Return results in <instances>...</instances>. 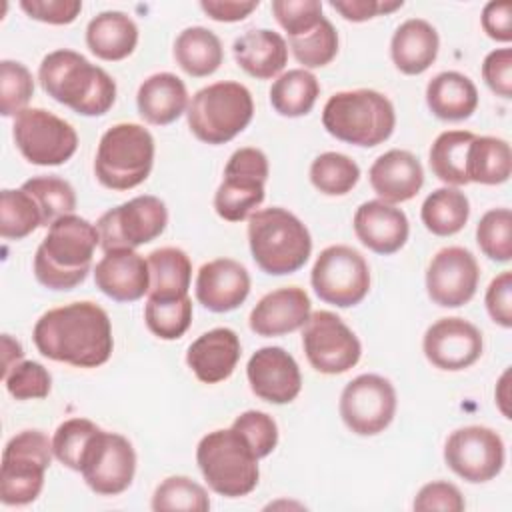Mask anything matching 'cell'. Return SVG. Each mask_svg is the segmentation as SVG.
<instances>
[{"label":"cell","mask_w":512,"mask_h":512,"mask_svg":"<svg viewBox=\"0 0 512 512\" xmlns=\"http://www.w3.org/2000/svg\"><path fill=\"white\" fill-rule=\"evenodd\" d=\"M32 340L44 358L76 368L102 366L114 348L106 310L88 300L44 312L34 324Z\"/></svg>","instance_id":"obj_1"},{"label":"cell","mask_w":512,"mask_h":512,"mask_svg":"<svg viewBox=\"0 0 512 512\" xmlns=\"http://www.w3.org/2000/svg\"><path fill=\"white\" fill-rule=\"evenodd\" d=\"M42 90L82 116H102L116 100V82L76 50L60 48L46 54L38 68Z\"/></svg>","instance_id":"obj_2"},{"label":"cell","mask_w":512,"mask_h":512,"mask_svg":"<svg viewBox=\"0 0 512 512\" xmlns=\"http://www.w3.org/2000/svg\"><path fill=\"white\" fill-rule=\"evenodd\" d=\"M100 246L94 224L76 214H66L48 226V234L34 254V276L50 290H72L90 272L92 256Z\"/></svg>","instance_id":"obj_3"},{"label":"cell","mask_w":512,"mask_h":512,"mask_svg":"<svg viewBox=\"0 0 512 512\" xmlns=\"http://www.w3.org/2000/svg\"><path fill=\"white\" fill-rule=\"evenodd\" d=\"M248 244L258 268L272 276L300 270L312 252L308 228L300 218L280 206L250 214Z\"/></svg>","instance_id":"obj_4"},{"label":"cell","mask_w":512,"mask_h":512,"mask_svg":"<svg viewBox=\"0 0 512 512\" xmlns=\"http://www.w3.org/2000/svg\"><path fill=\"white\" fill-rule=\"evenodd\" d=\"M322 126L342 142L372 148L392 136L396 112L392 102L376 90H346L326 100Z\"/></svg>","instance_id":"obj_5"},{"label":"cell","mask_w":512,"mask_h":512,"mask_svg":"<svg viewBox=\"0 0 512 512\" xmlns=\"http://www.w3.org/2000/svg\"><path fill=\"white\" fill-rule=\"evenodd\" d=\"M196 462L206 484L226 498L250 494L260 478L256 454L234 428L208 432L198 442Z\"/></svg>","instance_id":"obj_6"},{"label":"cell","mask_w":512,"mask_h":512,"mask_svg":"<svg viewBox=\"0 0 512 512\" xmlns=\"http://www.w3.org/2000/svg\"><path fill=\"white\" fill-rule=\"evenodd\" d=\"M254 116L250 90L232 80L200 88L186 110L192 134L206 144H226L238 136Z\"/></svg>","instance_id":"obj_7"},{"label":"cell","mask_w":512,"mask_h":512,"mask_svg":"<svg viewBox=\"0 0 512 512\" xmlns=\"http://www.w3.org/2000/svg\"><path fill=\"white\" fill-rule=\"evenodd\" d=\"M152 164L154 138L148 128L120 122L102 134L94 158V174L104 188L122 192L142 184Z\"/></svg>","instance_id":"obj_8"},{"label":"cell","mask_w":512,"mask_h":512,"mask_svg":"<svg viewBox=\"0 0 512 512\" xmlns=\"http://www.w3.org/2000/svg\"><path fill=\"white\" fill-rule=\"evenodd\" d=\"M52 454V442L42 430H22L12 436L2 452V504L24 506L34 502L42 492Z\"/></svg>","instance_id":"obj_9"},{"label":"cell","mask_w":512,"mask_h":512,"mask_svg":"<svg viewBox=\"0 0 512 512\" xmlns=\"http://www.w3.org/2000/svg\"><path fill=\"white\" fill-rule=\"evenodd\" d=\"M268 158L262 150L246 146L232 152L224 180L214 194V210L228 222L246 220L264 202Z\"/></svg>","instance_id":"obj_10"},{"label":"cell","mask_w":512,"mask_h":512,"mask_svg":"<svg viewBox=\"0 0 512 512\" xmlns=\"http://www.w3.org/2000/svg\"><path fill=\"white\" fill-rule=\"evenodd\" d=\"M310 282L322 302L350 308L366 298L370 290V268L358 250L334 244L318 254Z\"/></svg>","instance_id":"obj_11"},{"label":"cell","mask_w":512,"mask_h":512,"mask_svg":"<svg viewBox=\"0 0 512 512\" xmlns=\"http://www.w3.org/2000/svg\"><path fill=\"white\" fill-rule=\"evenodd\" d=\"M12 136L20 154L36 166H60L78 148L74 126L44 108H26L14 116Z\"/></svg>","instance_id":"obj_12"},{"label":"cell","mask_w":512,"mask_h":512,"mask_svg":"<svg viewBox=\"0 0 512 512\" xmlns=\"http://www.w3.org/2000/svg\"><path fill=\"white\" fill-rule=\"evenodd\" d=\"M168 224L166 204L158 196L142 194L104 212L98 222L100 248L134 250L158 238Z\"/></svg>","instance_id":"obj_13"},{"label":"cell","mask_w":512,"mask_h":512,"mask_svg":"<svg viewBox=\"0 0 512 512\" xmlns=\"http://www.w3.org/2000/svg\"><path fill=\"white\" fill-rule=\"evenodd\" d=\"M302 348L310 366L320 374L348 372L362 356L358 336L328 310L310 312L302 326Z\"/></svg>","instance_id":"obj_14"},{"label":"cell","mask_w":512,"mask_h":512,"mask_svg":"<svg viewBox=\"0 0 512 512\" xmlns=\"http://www.w3.org/2000/svg\"><path fill=\"white\" fill-rule=\"evenodd\" d=\"M136 472V452L118 432L98 430L90 440L80 474L90 490L100 496H116L128 490Z\"/></svg>","instance_id":"obj_15"},{"label":"cell","mask_w":512,"mask_h":512,"mask_svg":"<svg viewBox=\"0 0 512 512\" xmlns=\"http://www.w3.org/2000/svg\"><path fill=\"white\" fill-rule=\"evenodd\" d=\"M396 414V390L378 374H360L340 394V416L358 436H374L390 426Z\"/></svg>","instance_id":"obj_16"},{"label":"cell","mask_w":512,"mask_h":512,"mask_svg":"<svg viewBox=\"0 0 512 512\" xmlns=\"http://www.w3.org/2000/svg\"><path fill=\"white\" fill-rule=\"evenodd\" d=\"M448 468L466 482L480 484L496 478L504 466V442L488 426H464L454 430L444 444Z\"/></svg>","instance_id":"obj_17"},{"label":"cell","mask_w":512,"mask_h":512,"mask_svg":"<svg viewBox=\"0 0 512 512\" xmlns=\"http://www.w3.org/2000/svg\"><path fill=\"white\" fill-rule=\"evenodd\" d=\"M480 280V266L474 254L462 246L438 250L426 270V290L434 304L458 308L470 302Z\"/></svg>","instance_id":"obj_18"},{"label":"cell","mask_w":512,"mask_h":512,"mask_svg":"<svg viewBox=\"0 0 512 512\" xmlns=\"http://www.w3.org/2000/svg\"><path fill=\"white\" fill-rule=\"evenodd\" d=\"M424 356L440 370L456 372L470 368L482 356V334L480 330L458 316L436 320L424 334L422 340Z\"/></svg>","instance_id":"obj_19"},{"label":"cell","mask_w":512,"mask_h":512,"mask_svg":"<svg viewBox=\"0 0 512 512\" xmlns=\"http://www.w3.org/2000/svg\"><path fill=\"white\" fill-rule=\"evenodd\" d=\"M246 376L252 392L270 404H288L302 388V376L294 356L280 346L256 350L246 364Z\"/></svg>","instance_id":"obj_20"},{"label":"cell","mask_w":512,"mask_h":512,"mask_svg":"<svg viewBox=\"0 0 512 512\" xmlns=\"http://www.w3.org/2000/svg\"><path fill=\"white\" fill-rule=\"evenodd\" d=\"M96 288L116 302H136L150 288V270L134 250H108L94 268Z\"/></svg>","instance_id":"obj_21"},{"label":"cell","mask_w":512,"mask_h":512,"mask_svg":"<svg viewBox=\"0 0 512 512\" xmlns=\"http://www.w3.org/2000/svg\"><path fill=\"white\" fill-rule=\"evenodd\" d=\"M250 292L248 270L232 258H216L200 266L196 300L210 312L236 310Z\"/></svg>","instance_id":"obj_22"},{"label":"cell","mask_w":512,"mask_h":512,"mask_svg":"<svg viewBox=\"0 0 512 512\" xmlns=\"http://www.w3.org/2000/svg\"><path fill=\"white\" fill-rule=\"evenodd\" d=\"M352 224L358 240L382 256L398 252L410 234L406 214L384 200H368L360 204Z\"/></svg>","instance_id":"obj_23"},{"label":"cell","mask_w":512,"mask_h":512,"mask_svg":"<svg viewBox=\"0 0 512 512\" xmlns=\"http://www.w3.org/2000/svg\"><path fill=\"white\" fill-rule=\"evenodd\" d=\"M310 318V298L304 288L284 286L268 292L252 308L248 324L258 336H282L294 332Z\"/></svg>","instance_id":"obj_24"},{"label":"cell","mask_w":512,"mask_h":512,"mask_svg":"<svg viewBox=\"0 0 512 512\" xmlns=\"http://www.w3.org/2000/svg\"><path fill=\"white\" fill-rule=\"evenodd\" d=\"M368 180L380 200L398 204L420 192L424 184V170L412 152L394 148L374 160L368 170Z\"/></svg>","instance_id":"obj_25"},{"label":"cell","mask_w":512,"mask_h":512,"mask_svg":"<svg viewBox=\"0 0 512 512\" xmlns=\"http://www.w3.org/2000/svg\"><path fill=\"white\" fill-rule=\"evenodd\" d=\"M240 354V338L234 330L212 328L188 346L186 364L200 382L218 384L230 378Z\"/></svg>","instance_id":"obj_26"},{"label":"cell","mask_w":512,"mask_h":512,"mask_svg":"<svg viewBox=\"0 0 512 512\" xmlns=\"http://www.w3.org/2000/svg\"><path fill=\"white\" fill-rule=\"evenodd\" d=\"M236 64L258 80L274 78L282 72L288 60L286 40L268 28L246 30L232 44Z\"/></svg>","instance_id":"obj_27"},{"label":"cell","mask_w":512,"mask_h":512,"mask_svg":"<svg viewBox=\"0 0 512 512\" xmlns=\"http://www.w3.org/2000/svg\"><path fill=\"white\" fill-rule=\"evenodd\" d=\"M438 46L436 28L422 18H410L396 28L390 42V56L402 74L416 76L432 66Z\"/></svg>","instance_id":"obj_28"},{"label":"cell","mask_w":512,"mask_h":512,"mask_svg":"<svg viewBox=\"0 0 512 512\" xmlns=\"http://www.w3.org/2000/svg\"><path fill=\"white\" fill-rule=\"evenodd\" d=\"M140 116L148 124L166 126L178 120L188 106L186 84L172 72H158L148 76L136 94Z\"/></svg>","instance_id":"obj_29"},{"label":"cell","mask_w":512,"mask_h":512,"mask_svg":"<svg viewBox=\"0 0 512 512\" xmlns=\"http://www.w3.org/2000/svg\"><path fill=\"white\" fill-rule=\"evenodd\" d=\"M86 44L100 60H124L138 44V26L124 12H100L86 26Z\"/></svg>","instance_id":"obj_30"},{"label":"cell","mask_w":512,"mask_h":512,"mask_svg":"<svg viewBox=\"0 0 512 512\" xmlns=\"http://www.w3.org/2000/svg\"><path fill=\"white\" fill-rule=\"evenodd\" d=\"M426 104L440 120H466L476 112L478 90L468 76L456 70H446L428 82Z\"/></svg>","instance_id":"obj_31"},{"label":"cell","mask_w":512,"mask_h":512,"mask_svg":"<svg viewBox=\"0 0 512 512\" xmlns=\"http://www.w3.org/2000/svg\"><path fill=\"white\" fill-rule=\"evenodd\" d=\"M174 60L186 74L194 78L210 76L224 60L222 42L204 26L184 28L174 42Z\"/></svg>","instance_id":"obj_32"},{"label":"cell","mask_w":512,"mask_h":512,"mask_svg":"<svg viewBox=\"0 0 512 512\" xmlns=\"http://www.w3.org/2000/svg\"><path fill=\"white\" fill-rule=\"evenodd\" d=\"M146 262L150 270L148 298L188 296L192 280V262L184 250L164 246L150 252Z\"/></svg>","instance_id":"obj_33"},{"label":"cell","mask_w":512,"mask_h":512,"mask_svg":"<svg viewBox=\"0 0 512 512\" xmlns=\"http://www.w3.org/2000/svg\"><path fill=\"white\" fill-rule=\"evenodd\" d=\"M512 172L510 144L496 136H474L468 148L466 174L470 182L502 184Z\"/></svg>","instance_id":"obj_34"},{"label":"cell","mask_w":512,"mask_h":512,"mask_svg":"<svg viewBox=\"0 0 512 512\" xmlns=\"http://www.w3.org/2000/svg\"><path fill=\"white\" fill-rule=\"evenodd\" d=\"M470 216V202L464 192L452 186L436 188L426 196L420 208V218L426 230L436 236H452L460 232Z\"/></svg>","instance_id":"obj_35"},{"label":"cell","mask_w":512,"mask_h":512,"mask_svg":"<svg viewBox=\"0 0 512 512\" xmlns=\"http://www.w3.org/2000/svg\"><path fill=\"white\" fill-rule=\"evenodd\" d=\"M320 94L316 76L304 68H294L280 74L270 88V104L280 116H306Z\"/></svg>","instance_id":"obj_36"},{"label":"cell","mask_w":512,"mask_h":512,"mask_svg":"<svg viewBox=\"0 0 512 512\" xmlns=\"http://www.w3.org/2000/svg\"><path fill=\"white\" fill-rule=\"evenodd\" d=\"M476 134L468 130H446L436 136L430 146V168L446 184H470L466 174V158L470 142Z\"/></svg>","instance_id":"obj_37"},{"label":"cell","mask_w":512,"mask_h":512,"mask_svg":"<svg viewBox=\"0 0 512 512\" xmlns=\"http://www.w3.org/2000/svg\"><path fill=\"white\" fill-rule=\"evenodd\" d=\"M22 190L32 196L40 214L42 226H50L58 218L72 214L76 208V192L64 178L56 174L34 176L22 184Z\"/></svg>","instance_id":"obj_38"},{"label":"cell","mask_w":512,"mask_h":512,"mask_svg":"<svg viewBox=\"0 0 512 512\" xmlns=\"http://www.w3.org/2000/svg\"><path fill=\"white\" fill-rule=\"evenodd\" d=\"M360 180L358 164L342 152H324L310 166V182L328 196L348 194Z\"/></svg>","instance_id":"obj_39"},{"label":"cell","mask_w":512,"mask_h":512,"mask_svg":"<svg viewBox=\"0 0 512 512\" xmlns=\"http://www.w3.org/2000/svg\"><path fill=\"white\" fill-rule=\"evenodd\" d=\"M144 322L148 330L162 340H178L190 328L192 300L180 298H148L144 306Z\"/></svg>","instance_id":"obj_40"},{"label":"cell","mask_w":512,"mask_h":512,"mask_svg":"<svg viewBox=\"0 0 512 512\" xmlns=\"http://www.w3.org/2000/svg\"><path fill=\"white\" fill-rule=\"evenodd\" d=\"M42 226V214L28 192L4 188L0 192V236L22 240Z\"/></svg>","instance_id":"obj_41"},{"label":"cell","mask_w":512,"mask_h":512,"mask_svg":"<svg viewBox=\"0 0 512 512\" xmlns=\"http://www.w3.org/2000/svg\"><path fill=\"white\" fill-rule=\"evenodd\" d=\"M208 508V492L188 476H170L162 480L152 496V510L156 512H206Z\"/></svg>","instance_id":"obj_42"},{"label":"cell","mask_w":512,"mask_h":512,"mask_svg":"<svg viewBox=\"0 0 512 512\" xmlns=\"http://www.w3.org/2000/svg\"><path fill=\"white\" fill-rule=\"evenodd\" d=\"M294 58L306 68H322L338 54V32L328 18H322L312 30L288 40Z\"/></svg>","instance_id":"obj_43"},{"label":"cell","mask_w":512,"mask_h":512,"mask_svg":"<svg viewBox=\"0 0 512 512\" xmlns=\"http://www.w3.org/2000/svg\"><path fill=\"white\" fill-rule=\"evenodd\" d=\"M98 430L100 426H96L88 418L64 420L52 436V452L56 460L62 462L66 468L80 472L84 452Z\"/></svg>","instance_id":"obj_44"},{"label":"cell","mask_w":512,"mask_h":512,"mask_svg":"<svg viewBox=\"0 0 512 512\" xmlns=\"http://www.w3.org/2000/svg\"><path fill=\"white\" fill-rule=\"evenodd\" d=\"M476 242L490 260L508 262L512 258V212L508 208L488 210L476 226Z\"/></svg>","instance_id":"obj_45"},{"label":"cell","mask_w":512,"mask_h":512,"mask_svg":"<svg viewBox=\"0 0 512 512\" xmlns=\"http://www.w3.org/2000/svg\"><path fill=\"white\" fill-rule=\"evenodd\" d=\"M34 94V78L22 62H0V112L2 116H18L26 110Z\"/></svg>","instance_id":"obj_46"},{"label":"cell","mask_w":512,"mask_h":512,"mask_svg":"<svg viewBox=\"0 0 512 512\" xmlns=\"http://www.w3.org/2000/svg\"><path fill=\"white\" fill-rule=\"evenodd\" d=\"M4 384L16 400H38L50 394L52 376L40 362L20 360L4 372Z\"/></svg>","instance_id":"obj_47"},{"label":"cell","mask_w":512,"mask_h":512,"mask_svg":"<svg viewBox=\"0 0 512 512\" xmlns=\"http://www.w3.org/2000/svg\"><path fill=\"white\" fill-rule=\"evenodd\" d=\"M232 428L244 436L256 458L268 456L278 444V426L274 418L262 410H246L232 422Z\"/></svg>","instance_id":"obj_48"},{"label":"cell","mask_w":512,"mask_h":512,"mask_svg":"<svg viewBox=\"0 0 512 512\" xmlns=\"http://www.w3.org/2000/svg\"><path fill=\"white\" fill-rule=\"evenodd\" d=\"M272 12L290 38L312 30L324 18L318 0H274Z\"/></svg>","instance_id":"obj_49"},{"label":"cell","mask_w":512,"mask_h":512,"mask_svg":"<svg viewBox=\"0 0 512 512\" xmlns=\"http://www.w3.org/2000/svg\"><path fill=\"white\" fill-rule=\"evenodd\" d=\"M466 506L462 492L444 480L424 484L416 498L414 510H442V512H462Z\"/></svg>","instance_id":"obj_50"},{"label":"cell","mask_w":512,"mask_h":512,"mask_svg":"<svg viewBox=\"0 0 512 512\" xmlns=\"http://www.w3.org/2000/svg\"><path fill=\"white\" fill-rule=\"evenodd\" d=\"M482 78L494 94L502 98H510L512 96V50L510 48L492 50L482 62Z\"/></svg>","instance_id":"obj_51"},{"label":"cell","mask_w":512,"mask_h":512,"mask_svg":"<svg viewBox=\"0 0 512 512\" xmlns=\"http://www.w3.org/2000/svg\"><path fill=\"white\" fill-rule=\"evenodd\" d=\"M20 8L46 24H70L82 10L80 0H22Z\"/></svg>","instance_id":"obj_52"},{"label":"cell","mask_w":512,"mask_h":512,"mask_svg":"<svg viewBox=\"0 0 512 512\" xmlns=\"http://www.w3.org/2000/svg\"><path fill=\"white\" fill-rule=\"evenodd\" d=\"M486 310L490 318L502 328L512 326V272H500L486 290Z\"/></svg>","instance_id":"obj_53"},{"label":"cell","mask_w":512,"mask_h":512,"mask_svg":"<svg viewBox=\"0 0 512 512\" xmlns=\"http://www.w3.org/2000/svg\"><path fill=\"white\" fill-rule=\"evenodd\" d=\"M402 0L396 2H382V0H332L330 6L340 12L350 22H364L378 14L392 12L396 8H402Z\"/></svg>","instance_id":"obj_54"},{"label":"cell","mask_w":512,"mask_h":512,"mask_svg":"<svg viewBox=\"0 0 512 512\" xmlns=\"http://www.w3.org/2000/svg\"><path fill=\"white\" fill-rule=\"evenodd\" d=\"M482 28L496 42L512 40V4L488 2L482 10Z\"/></svg>","instance_id":"obj_55"},{"label":"cell","mask_w":512,"mask_h":512,"mask_svg":"<svg viewBox=\"0 0 512 512\" xmlns=\"http://www.w3.org/2000/svg\"><path fill=\"white\" fill-rule=\"evenodd\" d=\"M200 8L216 22H240L258 8V0H202Z\"/></svg>","instance_id":"obj_56"},{"label":"cell","mask_w":512,"mask_h":512,"mask_svg":"<svg viewBox=\"0 0 512 512\" xmlns=\"http://www.w3.org/2000/svg\"><path fill=\"white\" fill-rule=\"evenodd\" d=\"M506 378H508V372H504L502 378H500V382H498V388H496V402H498L502 414H504L506 418H510V410H508V406H506V402H508V392H506V390H508V384H506Z\"/></svg>","instance_id":"obj_57"}]
</instances>
